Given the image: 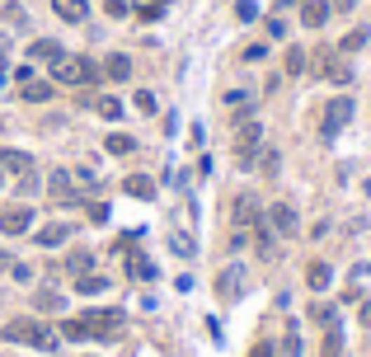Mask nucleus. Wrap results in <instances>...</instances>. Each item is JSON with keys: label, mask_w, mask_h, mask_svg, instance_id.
Masks as SVG:
<instances>
[{"label": "nucleus", "mask_w": 371, "mask_h": 357, "mask_svg": "<svg viewBox=\"0 0 371 357\" xmlns=\"http://www.w3.org/2000/svg\"><path fill=\"white\" fill-rule=\"evenodd\" d=\"M5 339L10 343H29V348H38V353H52V348H57V334H52L43 320H33V315L10 320V325H5Z\"/></svg>", "instance_id": "obj_1"}, {"label": "nucleus", "mask_w": 371, "mask_h": 357, "mask_svg": "<svg viewBox=\"0 0 371 357\" xmlns=\"http://www.w3.org/2000/svg\"><path fill=\"white\" fill-rule=\"evenodd\" d=\"M52 80L66 85V90H76V85L104 80V71H99V62H90V57H57V62H52Z\"/></svg>", "instance_id": "obj_2"}, {"label": "nucleus", "mask_w": 371, "mask_h": 357, "mask_svg": "<svg viewBox=\"0 0 371 357\" xmlns=\"http://www.w3.org/2000/svg\"><path fill=\"white\" fill-rule=\"evenodd\" d=\"M353 99H348V94H339V99H329V109H325V123H320V132H325V141H334L343 132V127L353 123Z\"/></svg>", "instance_id": "obj_3"}, {"label": "nucleus", "mask_w": 371, "mask_h": 357, "mask_svg": "<svg viewBox=\"0 0 371 357\" xmlns=\"http://www.w3.org/2000/svg\"><path fill=\"white\" fill-rule=\"evenodd\" d=\"M80 329H85V339L118 334V329H123V311H90V315H80Z\"/></svg>", "instance_id": "obj_4"}, {"label": "nucleus", "mask_w": 371, "mask_h": 357, "mask_svg": "<svg viewBox=\"0 0 371 357\" xmlns=\"http://www.w3.org/2000/svg\"><path fill=\"white\" fill-rule=\"evenodd\" d=\"M245 282H249L245 264H226L217 273V296L221 301H240V296H245Z\"/></svg>", "instance_id": "obj_5"}, {"label": "nucleus", "mask_w": 371, "mask_h": 357, "mask_svg": "<svg viewBox=\"0 0 371 357\" xmlns=\"http://www.w3.org/2000/svg\"><path fill=\"white\" fill-rule=\"evenodd\" d=\"M29 226H33V207L29 202H15V207L0 212V231L5 235H29Z\"/></svg>", "instance_id": "obj_6"}, {"label": "nucleus", "mask_w": 371, "mask_h": 357, "mask_svg": "<svg viewBox=\"0 0 371 357\" xmlns=\"http://www.w3.org/2000/svg\"><path fill=\"white\" fill-rule=\"evenodd\" d=\"M263 221H268V231H273V235H292L296 231V207H292V202H273Z\"/></svg>", "instance_id": "obj_7"}, {"label": "nucleus", "mask_w": 371, "mask_h": 357, "mask_svg": "<svg viewBox=\"0 0 371 357\" xmlns=\"http://www.w3.org/2000/svg\"><path fill=\"white\" fill-rule=\"evenodd\" d=\"M47 193H52L57 202H66V207H76V202H80V193H76V179H71L66 170H52V179H47Z\"/></svg>", "instance_id": "obj_8"}, {"label": "nucleus", "mask_w": 371, "mask_h": 357, "mask_svg": "<svg viewBox=\"0 0 371 357\" xmlns=\"http://www.w3.org/2000/svg\"><path fill=\"white\" fill-rule=\"evenodd\" d=\"M52 10H57V19H66V24H85V19H90V0H52Z\"/></svg>", "instance_id": "obj_9"}, {"label": "nucleus", "mask_w": 371, "mask_h": 357, "mask_svg": "<svg viewBox=\"0 0 371 357\" xmlns=\"http://www.w3.org/2000/svg\"><path fill=\"white\" fill-rule=\"evenodd\" d=\"M0 170H5V174H29L33 170V156H29V151L5 146V151H0Z\"/></svg>", "instance_id": "obj_10"}, {"label": "nucleus", "mask_w": 371, "mask_h": 357, "mask_svg": "<svg viewBox=\"0 0 371 357\" xmlns=\"http://www.w3.org/2000/svg\"><path fill=\"white\" fill-rule=\"evenodd\" d=\"M259 137H263L259 123H240V132H235V151H240V160H249V151H259Z\"/></svg>", "instance_id": "obj_11"}, {"label": "nucleus", "mask_w": 371, "mask_h": 357, "mask_svg": "<svg viewBox=\"0 0 371 357\" xmlns=\"http://www.w3.org/2000/svg\"><path fill=\"white\" fill-rule=\"evenodd\" d=\"M66 240H71V226H66V221H47L43 231H38V245L43 249H57V245H66Z\"/></svg>", "instance_id": "obj_12"}, {"label": "nucleus", "mask_w": 371, "mask_h": 357, "mask_svg": "<svg viewBox=\"0 0 371 357\" xmlns=\"http://www.w3.org/2000/svg\"><path fill=\"white\" fill-rule=\"evenodd\" d=\"M123 193H127V198L151 202L155 198V179H146V174H127V179H123Z\"/></svg>", "instance_id": "obj_13"}, {"label": "nucleus", "mask_w": 371, "mask_h": 357, "mask_svg": "<svg viewBox=\"0 0 371 357\" xmlns=\"http://www.w3.org/2000/svg\"><path fill=\"white\" fill-rule=\"evenodd\" d=\"M99 71H104L109 80H127V76H132V57H127V52H109Z\"/></svg>", "instance_id": "obj_14"}, {"label": "nucleus", "mask_w": 371, "mask_h": 357, "mask_svg": "<svg viewBox=\"0 0 371 357\" xmlns=\"http://www.w3.org/2000/svg\"><path fill=\"white\" fill-rule=\"evenodd\" d=\"M325 19H329L325 0H306V5H301V24H306V29H325Z\"/></svg>", "instance_id": "obj_15"}, {"label": "nucleus", "mask_w": 371, "mask_h": 357, "mask_svg": "<svg viewBox=\"0 0 371 357\" xmlns=\"http://www.w3.org/2000/svg\"><path fill=\"white\" fill-rule=\"evenodd\" d=\"M329 278H334V268H329L325 259H310V268H306V282H310V292H325V287H329Z\"/></svg>", "instance_id": "obj_16"}, {"label": "nucleus", "mask_w": 371, "mask_h": 357, "mask_svg": "<svg viewBox=\"0 0 371 357\" xmlns=\"http://www.w3.org/2000/svg\"><path fill=\"white\" fill-rule=\"evenodd\" d=\"M254 221H259V202L249 198H235V226H240V231H249V226H254Z\"/></svg>", "instance_id": "obj_17"}, {"label": "nucleus", "mask_w": 371, "mask_h": 357, "mask_svg": "<svg viewBox=\"0 0 371 357\" xmlns=\"http://www.w3.org/2000/svg\"><path fill=\"white\" fill-rule=\"evenodd\" d=\"M57 57H62V43H52V38L29 43V62H57Z\"/></svg>", "instance_id": "obj_18"}, {"label": "nucleus", "mask_w": 371, "mask_h": 357, "mask_svg": "<svg viewBox=\"0 0 371 357\" xmlns=\"http://www.w3.org/2000/svg\"><path fill=\"white\" fill-rule=\"evenodd\" d=\"M19 94H24V104H47V99H52V85H47V80H24Z\"/></svg>", "instance_id": "obj_19"}, {"label": "nucleus", "mask_w": 371, "mask_h": 357, "mask_svg": "<svg viewBox=\"0 0 371 357\" xmlns=\"http://www.w3.org/2000/svg\"><path fill=\"white\" fill-rule=\"evenodd\" d=\"M33 306H38L43 315H52V311H66V296H62V292H52V287H43V292L33 296Z\"/></svg>", "instance_id": "obj_20"}, {"label": "nucleus", "mask_w": 371, "mask_h": 357, "mask_svg": "<svg viewBox=\"0 0 371 357\" xmlns=\"http://www.w3.org/2000/svg\"><path fill=\"white\" fill-rule=\"evenodd\" d=\"M76 292L80 296H99V292H109V278H104V273H85V278H76Z\"/></svg>", "instance_id": "obj_21"}, {"label": "nucleus", "mask_w": 371, "mask_h": 357, "mask_svg": "<svg viewBox=\"0 0 371 357\" xmlns=\"http://www.w3.org/2000/svg\"><path fill=\"white\" fill-rule=\"evenodd\" d=\"M127 273H132L137 282H151L155 278V264L146 259V254H132V259H127Z\"/></svg>", "instance_id": "obj_22"}, {"label": "nucleus", "mask_w": 371, "mask_h": 357, "mask_svg": "<svg viewBox=\"0 0 371 357\" xmlns=\"http://www.w3.org/2000/svg\"><path fill=\"white\" fill-rule=\"evenodd\" d=\"M104 151H109V156H132V151H137V141L127 137V132H113V137L104 141Z\"/></svg>", "instance_id": "obj_23"}, {"label": "nucleus", "mask_w": 371, "mask_h": 357, "mask_svg": "<svg viewBox=\"0 0 371 357\" xmlns=\"http://www.w3.org/2000/svg\"><path fill=\"white\" fill-rule=\"evenodd\" d=\"M66 273H76V278H85V273H94V254H85V249H76V254L66 259Z\"/></svg>", "instance_id": "obj_24"}, {"label": "nucleus", "mask_w": 371, "mask_h": 357, "mask_svg": "<svg viewBox=\"0 0 371 357\" xmlns=\"http://www.w3.org/2000/svg\"><path fill=\"white\" fill-rule=\"evenodd\" d=\"M325 357H343V329L339 325L325 329Z\"/></svg>", "instance_id": "obj_25"}, {"label": "nucleus", "mask_w": 371, "mask_h": 357, "mask_svg": "<svg viewBox=\"0 0 371 357\" xmlns=\"http://www.w3.org/2000/svg\"><path fill=\"white\" fill-rule=\"evenodd\" d=\"M367 38H371L367 29H353V33H343V43H339V52H343V57H348V52H357V47H367Z\"/></svg>", "instance_id": "obj_26"}, {"label": "nucleus", "mask_w": 371, "mask_h": 357, "mask_svg": "<svg viewBox=\"0 0 371 357\" xmlns=\"http://www.w3.org/2000/svg\"><path fill=\"white\" fill-rule=\"evenodd\" d=\"M170 249H174V254H179V259H193V235L174 231V235H170Z\"/></svg>", "instance_id": "obj_27"}, {"label": "nucleus", "mask_w": 371, "mask_h": 357, "mask_svg": "<svg viewBox=\"0 0 371 357\" xmlns=\"http://www.w3.org/2000/svg\"><path fill=\"white\" fill-rule=\"evenodd\" d=\"M306 71V47H287V76H301Z\"/></svg>", "instance_id": "obj_28"}, {"label": "nucleus", "mask_w": 371, "mask_h": 357, "mask_svg": "<svg viewBox=\"0 0 371 357\" xmlns=\"http://www.w3.org/2000/svg\"><path fill=\"white\" fill-rule=\"evenodd\" d=\"M132 104H137V113H155V109H160L151 90H137V94H132Z\"/></svg>", "instance_id": "obj_29"}, {"label": "nucleus", "mask_w": 371, "mask_h": 357, "mask_svg": "<svg viewBox=\"0 0 371 357\" xmlns=\"http://www.w3.org/2000/svg\"><path fill=\"white\" fill-rule=\"evenodd\" d=\"M310 315H315V320H320V325H339V320H334V306H325V301H315V306H310Z\"/></svg>", "instance_id": "obj_30"}, {"label": "nucleus", "mask_w": 371, "mask_h": 357, "mask_svg": "<svg viewBox=\"0 0 371 357\" xmlns=\"http://www.w3.org/2000/svg\"><path fill=\"white\" fill-rule=\"evenodd\" d=\"M0 15H5V24H10V29H24V5H5Z\"/></svg>", "instance_id": "obj_31"}, {"label": "nucleus", "mask_w": 371, "mask_h": 357, "mask_svg": "<svg viewBox=\"0 0 371 357\" xmlns=\"http://www.w3.org/2000/svg\"><path fill=\"white\" fill-rule=\"evenodd\" d=\"M235 19H259V5H254V0H240V5H235Z\"/></svg>", "instance_id": "obj_32"}, {"label": "nucleus", "mask_w": 371, "mask_h": 357, "mask_svg": "<svg viewBox=\"0 0 371 357\" xmlns=\"http://www.w3.org/2000/svg\"><path fill=\"white\" fill-rule=\"evenodd\" d=\"M99 113H104V118H123V104H118V99H99Z\"/></svg>", "instance_id": "obj_33"}, {"label": "nucleus", "mask_w": 371, "mask_h": 357, "mask_svg": "<svg viewBox=\"0 0 371 357\" xmlns=\"http://www.w3.org/2000/svg\"><path fill=\"white\" fill-rule=\"evenodd\" d=\"M19 193H24V198H33V193H38V174H19Z\"/></svg>", "instance_id": "obj_34"}, {"label": "nucleus", "mask_w": 371, "mask_h": 357, "mask_svg": "<svg viewBox=\"0 0 371 357\" xmlns=\"http://www.w3.org/2000/svg\"><path fill=\"white\" fill-rule=\"evenodd\" d=\"M137 15H141V19H146V24H155V19H160V15H165V5H141V10H137Z\"/></svg>", "instance_id": "obj_35"}, {"label": "nucleus", "mask_w": 371, "mask_h": 357, "mask_svg": "<svg viewBox=\"0 0 371 357\" xmlns=\"http://www.w3.org/2000/svg\"><path fill=\"white\" fill-rule=\"evenodd\" d=\"M240 57H245V62H263V57H268V47H263V43H254V47H245Z\"/></svg>", "instance_id": "obj_36"}, {"label": "nucleus", "mask_w": 371, "mask_h": 357, "mask_svg": "<svg viewBox=\"0 0 371 357\" xmlns=\"http://www.w3.org/2000/svg\"><path fill=\"white\" fill-rule=\"evenodd\" d=\"M282 353H287V357H301V339H296V329L287 334V343H282Z\"/></svg>", "instance_id": "obj_37"}, {"label": "nucleus", "mask_w": 371, "mask_h": 357, "mask_svg": "<svg viewBox=\"0 0 371 357\" xmlns=\"http://www.w3.org/2000/svg\"><path fill=\"white\" fill-rule=\"evenodd\" d=\"M10 273H15V282H33V268L29 264H10Z\"/></svg>", "instance_id": "obj_38"}, {"label": "nucleus", "mask_w": 371, "mask_h": 357, "mask_svg": "<svg viewBox=\"0 0 371 357\" xmlns=\"http://www.w3.org/2000/svg\"><path fill=\"white\" fill-rule=\"evenodd\" d=\"M90 221H109V202H90Z\"/></svg>", "instance_id": "obj_39"}, {"label": "nucleus", "mask_w": 371, "mask_h": 357, "mask_svg": "<svg viewBox=\"0 0 371 357\" xmlns=\"http://www.w3.org/2000/svg\"><path fill=\"white\" fill-rule=\"evenodd\" d=\"M104 10H109L113 19H123L127 15V0H104Z\"/></svg>", "instance_id": "obj_40"}, {"label": "nucleus", "mask_w": 371, "mask_h": 357, "mask_svg": "<svg viewBox=\"0 0 371 357\" xmlns=\"http://www.w3.org/2000/svg\"><path fill=\"white\" fill-rule=\"evenodd\" d=\"M249 357H273V343H268V339H259L254 348H249Z\"/></svg>", "instance_id": "obj_41"}, {"label": "nucleus", "mask_w": 371, "mask_h": 357, "mask_svg": "<svg viewBox=\"0 0 371 357\" xmlns=\"http://www.w3.org/2000/svg\"><path fill=\"white\" fill-rule=\"evenodd\" d=\"M362 325L371 329V301H367V306H362Z\"/></svg>", "instance_id": "obj_42"}, {"label": "nucleus", "mask_w": 371, "mask_h": 357, "mask_svg": "<svg viewBox=\"0 0 371 357\" xmlns=\"http://www.w3.org/2000/svg\"><path fill=\"white\" fill-rule=\"evenodd\" d=\"M353 5H357V0H339V10H353Z\"/></svg>", "instance_id": "obj_43"}, {"label": "nucleus", "mask_w": 371, "mask_h": 357, "mask_svg": "<svg viewBox=\"0 0 371 357\" xmlns=\"http://www.w3.org/2000/svg\"><path fill=\"white\" fill-rule=\"evenodd\" d=\"M367 198H371V179H367Z\"/></svg>", "instance_id": "obj_44"}, {"label": "nucleus", "mask_w": 371, "mask_h": 357, "mask_svg": "<svg viewBox=\"0 0 371 357\" xmlns=\"http://www.w3.org/2000/svg\"><path fill=\"white\" fill-rule=\"evenodd\" d=\"M155 5H170V0H155Z\"/></svg>", "instance_id": "obj_45"}]
</instances>
